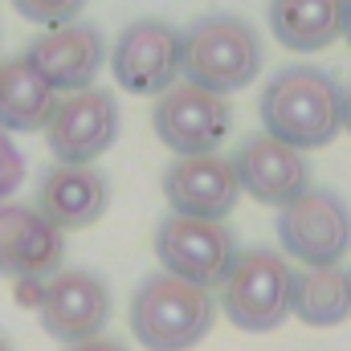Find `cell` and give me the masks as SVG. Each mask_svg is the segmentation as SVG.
Listing matches in <instances>:
<instances>
[{"label":"cell","instance_id":"cell-21","mask_svg":"<svg viewBox=\"0 0 351 351\" xmlns=\"http://www.w3.org/2000/svg\"><path fill=\"white\" fill-rule=\"evenodd\" d=\"M62 351H131L119 335H90V339H78V343H66Z\"/></svg>","mask_w":351,"mask_h":351},{"label":"cell","instance_id":"cell-24","mask_svg":"<svg viewBox=\"0 0 351 351\" xmlns=\"http://www.w3.org/2000/svg\"><path fill=\"white\" fill-rule=\"evenodd\" d=\"M0 351H12V339H8L4 331H0Z\"/></svg>","mask_w":351,"mask_h":351},{"label":"cell","instance_id":"cell-5","mask_svg":"<svg viewBox=\"0 0 351 351\" xmlns=\"http://www.w3.org/2000/svg\"><path fill=\"white\" fill-rule=\"evenodd\" d=\"M278 245L302 265H339L351 254V204L335 188H306L278 208Z\"/></svg>","mask_w":351,"mask_h":351},{"label":"cell","instance_id":"cell-10","mask_svg":"<svg viewBox=\"0 0 351 351\" xmlns=\"http://www.w3.org/2000/svg\"><path fill=\"white\" fill-rule=\"evenodd\" d=\"M152 131L176 156H208L233 131V106L225 94L176 82L152 106Z\"/></svg>","mask_w":351,"mask_h":351},{"label":"cell","instance_id":"cell-6","mask_svg":"<svg viewBox=\"0 0 351 351\" xmlns=\"http://www.w3.org/2000/svg\"><path fill=\"white\" fill-rule=\"evenodd\" d=\"M180 58H184V29L160 16H139L110 45L114 86L135 98H160L180 82Z\"/></svg>","mask_w":351,"mask_h":351},{"label":"cell","instance_id":"cell-8","mask_svg":"<svg viewBox=\"0 0 351 351\" xmlns=\"http://www.w3.org/2000/svg\"><path fill=\"white\" fill-rule=\"evenodd\" d=\"M156 258H160L164 274L184 278L192 286H204V290H217L237 258V237L225 221L168 213L156 225Z\"/></svg>","mask_w":351,"mask_h":351},{"label":"cell","instance_id":"cell-9","mask_svg":"<svg viewBox=\"0 0 351 351\" xmlns=\"http://www.w3.org/2000/svg\"><path fill=\"white\" fill-rule=\"evenodd\" d=\"M119 131H123L119 98L102 86H86L58 98L45 123V147L58 164H94L119 143Z\"/></svg>","mask_w":351,"mask_h":351},{"label":"cell","instance_id":"cell-22","mask_svg":"<svg viewBox=\"0 0 351 351\" xmlns=\"http://www.w3.org/2000/svg\"><path fill=\"white\" fill-rule=\"evenodd\" d=\"M343 131L351 135V86L343 90Z\"/></svg>","mask_w":351,"mask_h":351},{"label":"cell","instance_id":"cell-13","mask_svg":"<svg viewBox=\"0 0 351 351\" xmlns=\"http://www.w3.org/2000/svg\"><path fill=\"white\" fill-rule=\"evenodd\" d=\"M164 200L180 217H200V221H225L237 200L241 184L233 172V160L221 152L208 156H176L164 172Z\"/></svg>","mask_w":351,"mask_h":351},{"label":"cell","instance_id":"cell-7","mask_svg":"<svg viewBox=\"0 0 351 351\" xmlns=\"http://www.w3.org/2000/svg\"><path fill=\"white\" fill-rule=\"evenodd\" d=\"M33 306H37L41 331L66 348V343H78V339H90V335L106 331L114 298H110V286H106L102 274L62 265L58 274L37 282Z\"/></svg>","mask_w":351,"mask_h":351},{"label":"cell","instance_id":"cell-3","mask_svg":"<svg viewBox=\"0 0 351 351\" xmlns=\"http://www.w3.org/2000/svg\"><path fill=\"white\" fill-rule=\"evenodd\" d=\"M262 58V37L250 21H241L233 12H208L184 29L180 78L229 98V94L258 82Z\"/></svg>","mask_w":351,"mask_h":351},{"label":"cell","instance_id":"cell-1","mask_svg":"<svg viewBox=\"0 0 351 351\" xmlns=\"http://www.w3.org/2000/svg\"><path fill=\"white\" fill-rule=\"evenodd\" d=\"M262 131L298 147H327L343 131V86L323 66H282L258 98Z\"/></svg>","mask_w":351,"mask_h":351},{"label":"cell","instance_id":"cell-4","mask_svg":"<svg viewBox=\"0 0 351 351\" xmlns=\"http://www.w3.org/2000/svg\"><path fill=\"white\" fill-rule=\"evenodd\" d=\"M217 290H221V311L237 331L265 335L290 319L294 269L282 250L250 245V250H237V258Z\"/></svg>","mask_w":351,"mask_h":351},{"label":"cell","instance_id":"cell-11","mask_svg":"<svg viewBox=\"0 0 351 351\" xmlns=\"http://www.w3.org/2000/svg\"><path fill=\"white\" fill-rule=\"evenodd\" d=\"M58 94H74V90L94 86L98 70L106 66V37L98 25L86 21H66L53 25L45 33H37L25 53H21Z\"/></svg>","mask_w":351,"mask_h":351},{"label":"cell","instance_id":"cell-14","mask_svg":"<svg viewBox=\"0 0 351 351\" xmlns=\"http://www.w3.org/2000/svg\"><path fill=\"white\" fill-rule=\"evenodd\" d=\"M233 172L245 196H254L258 204L282 208L294 196H302L311 188V164L298 147L274 139V135H250L237 156H233Z\"/></svg>","mask_w":351,"mask_h":351},{"label":"cell","instance_id":"cell-12","mask_svg":"<svg viewBox=\"0 0 351 351\" xmlns=\"http://www.w3.org/2000/svg\"><path fill=\"white\" fill-rule=\"evenodd\" d=\"M66 233L37 213V204L0 200V274L16 282H41L62 269Z\"/></svg>","mask_w":351,"mask_h":351},{"label":"cell","instance_id":"cell-20","mask_svg":"<svg viewBox=\"0 0 351 351\" xmlns=\"http://www.w3.org/2000/svg\"><path fill=\"white\" fill-rule=\"evenodd\" d=\"M29 176V164H25V152L16 147V139L8 131H0V200H12L21 192Z\"/></svg>","mask_w":351,"mask_h":351},{"label":"cell","instance_id":"cell-19","mask_svg":"<svg viewBox=\"0 0 351 351\" xmlns=\"http://www.w3.org/2000/svg\"><path fill=\"white\" fill-rule=\"evenodd\" d=\"M12 8H16L29 25L53 29V25L78 21V12L86 8V0H12Z\"/></svg>","mask_w":351,"mask_h":351},{"label":"cell","instance_id":"cell-17","mask_svg":"<svg viewBox=\"0 0 351 351\" xmlns=\"http://www.w3.org/2000/svg\"><path fill=\"white\" fill-rule=\"evenodd\" d=\"M58 90L49 86L25 58H4L0 62V131L8 135H37L45 131Z\"/></svg>","mask_w":351,"mask_h":351},{"label":"cell","instance_id":"cell-2","mask_svg":"<svg viewBox=\"0 0 351 351\" xmlns=\"http://www.w3.org/2000/svg\"><path fill=\"white\" fill-rule=\"evenodd\" d=\"M217 323V298L172 274H147L127 306V327L147 351H192Z\"/></svg>","mask_w":351,"mask_h":351},{"label":"cell","instance_id":"cell-23","mask_svg":"<svg viewBox=\"0 0 351 351\" xmlns=\"http://www.w3.org/2000/svg\"><path fill=\"white\" fill-rule=\"evenodd\" d=\"M343 41L351 45V0H348V12H343Z\"/></svg>","mask_w":351,"mask_h":351},{"label":"cell","instance_id":"cell-18","mask_svg":"<svg viewBox=\"0 0 351 351\" xmlns=\"http://www.w3.org/2000/svg\"><path fill=\"white\" fill-rule=\"evenodd\" d=\"M290 315L306 327H339L351 319V269L343 265H302L294 269Z\"/></svg>","mask_w":351,"mask_h":351},{"label":"cell","instance_id":"cell-16","mask_svg":"<svg viewBox=\"0 0 351 351\" xmlns=\"http://www.w3.org/2000/svg\"><path fill=\"white\" fill-rule=\"evenodd\" d=\"M348 0H269L265 21L282 49L290 53H319L343 37Z\"/></svg>","mask_w":351,"mask_h":351},{"label":"cell","instance_id":"cell-15","mask_svg":"<svg viewBox=\"0 0 351 351\" xmlns=\"http://www.w3.org/2000/svg\"><path fill=\"white\" fill-rule=\"evenodd\" d=\"M110 204V180L94 164H53L37 184V213L62 233L90 229Z\"/></svg>","mask_w":351,"mask_h":351}]
</instances>
